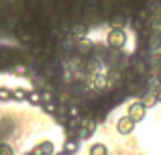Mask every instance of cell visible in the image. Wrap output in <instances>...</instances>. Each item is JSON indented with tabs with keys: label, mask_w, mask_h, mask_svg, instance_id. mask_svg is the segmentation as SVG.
<instances>
[{
	"label": "cell",
	"mask_w": 161,
	"mask_h": 155,
	"mask_svg": "<svg viewBox=\"0 0 161 155\" xmlns=\"http://www.w3.org/2000/svg\"><path fill=\"white\" fill-rule=\"evenodd\" d=\"M108 45L110 47H122V45L126 43V33H125V29H120V27H114V29H110L108 31Z\"/></svg>",
	"instance_id": "cell-1"
},
{
	"label": "cell",
	"mask_w": 161,
	"mask_h": 155,
	"mask_svg": "<svg viewBox=\"0 0 161 155\" xmlns=\"http://www.w3.org/2000/svg\"><path fill=\"white\" fill-rule=\"evenodd\" d=\"M126 116H130L135 123H141V120L147 116V108L143 106L141 100H139V102H133V104L129 106V112H126Z\"/></svg>",
	"instance_id": "cell-2"
},
{
	"label": "cell",
	"mask_w": 161,
	"mask_h": 155,
	"mask_svg": "<svg viewBox=\"0 0 161 155\" xmlns=\"http://www.w3.org/2000/svg\"><path fill=\"white\" fill-rule=\"evenodd\" d=\"M135 120L130 119V116H120L118 119V123H116V131L120 133V135H130V133L135 131Z\"/></svg>",
	"instance_id": "cell-3"
},
{
	"label": "cell",
	"mask_w": 161,
	"mask_h": 155,
	"mask_svg": "<svg viewBox=\"0 0 161 155\" xmlns=\"http://www.w3.org/2000/svg\"><path fill=\"white\" fill-rule=\"evenodd\" d=\"M33 155H53V143L51 141H43L33 149Z\"/></svg>",
	"instance_id": "cell-4"
},
{
	"label": "cell",
	"mask_w": 161,
	"mask_h": 155,
	"mask_svg": "<svg viewBox=\"0 0 161 155\" xmlns=\"http://www.w3.org/2000/svg\"><path fill=\"white\" fill-rule=\"evenodd\" d=\"M143 106L145 108H153L155 104H157V96H155V90H151V92H147V94H143Z\"/></svg>",
	"instance_id": "cell-5"
},
{
	"label": "cell",
	"mask_w": 161,
	"mask_h": 155,
	"mask_svg": "<svg viewBox=\"0 0 161 155\" xmlns=\"http://www.w3.org/2000/svg\"><path fill=\"white\" fill-rule=\"evenodd\" d=\"M78 149H80V143L75 139H67L65 143H63V151H65L67 155H74V153H78Z\"/></svg>",
	"instance_id": "cell-6"
},
{
	"label": "cell",
	"mask_w": 161,
	"mask_h": 155,
	"mask_svg": "<svg viewBox=\"0 0 161 155\" xmlns=\"http://www.w3.org/2000/svg\"><path fill=\"white\" fill-rule=\"evenodd\" d=\"M88 155H108V147L104 143H94V145H90Z\"/></svg>",
	"instance_id": "cell-7"
},
{
	"label": "cell",
	"mask_w": 161,
	"mask_h": 155,
	"mask_svg": "<svg viewBox=\"0 0 161 155\" xmlns=\"http://www.w3.org/2000/svg\"><path fill=\"white\" fill-rule=\"evenodd\" d=\"M27 100L33 104V106H39V104L43 102V98H41V92H39V90H31V92H27Z\"/></svg>",
	"instance_id": "cell-8"
},
{
	"label": "cell",
	"mask_w": 161,
	"mask_h": 155,
	"mask_svg": "<svg viewBox=\"0 0 161 155\" xmlns=\"http://www.w3.org/2000/svg\"><path fill=\"white\" fill-rule=\"evenodd\" d=\"M10 96H12V100H16V102H23V100H27V90L16 88V90H10Z\"/></svg>",
	"instance_id": "cell-9"
},
{
	"label": "cell",
	"mask_w": 161,
	"mask_h": 155,
	"mask_svg": "<svg viewBox=\"0 0 161 155\" xmlns=\"http://www.w3.org/2000/svg\"><path fill=\"white\" fill-rule=\"evenodd\" d=\"M43 104V108H45V112L47 114H55V110H57V104L53 102V100H49V102H41Z\"/></svg>",
	"instance_id": "cell-10"
},
{
	"label": "cell",
	"mask_w": 161,
	"mask_h": 155,
	"mask_svg": "<svg viewBox=\"0 0 161 155\" xmlns=\"http://www.w3.org/2000/svg\"><path fill=\"white\" fill-rule=\"evenodd\" d=\"M8 100H12L10 90L8 88H0V102H8Z\"/></svg>",
	"instance_id": "cell-11"
},
{
	"label": "cell",
	"mask_w": 161,
	"mask_h": 155,
	"mask_svg": "<svg viewBox=\"0 0 161 155\" xmlns=\"http://www.w3.org/2000/svg\"><path fill=\"white\" fill-rule=\"evenodd\" d=\"M78 49H80L82 53H90V51H92V43H88V41H80Z\"/></svg>",
	"instance_id": "cell-12"
},
{
	"label": "cell",
	"mask_w": 161,
	"mask_h": 155,
	"mask_svg": "<svg viewBox=\"0 0 161 155\" xmlns=\"http://www.w3.org/2000/svg\"><path fill=\"white\" fill-rule=\"evenodd\" d=\"M0 155H14V151H12V147H10V145L0 143Z\"/></svg>",
	"instance_id": "cell-13"
},
{
	"label": "cell",
	"mask_w": 161,
	"mask_h": 155,
	"mask_svg": "<svg viewBox=\"0 0 161 155\" xmlns=\"http://www.w3.org/2000/svg\"><path fill=\"white\" fill-rule=\"evenodd\" d=\"M84 35H86V27H84V25L74 27V37H84Z\"/></svg>",
	"instance_id": "cell-14"
},
{
	"label": "cell",
	"mask_w": 161,
	"mask_h": 155,
	"mask_svg": "<svg viewBox=\"0 0 161 155\" xmlns=\"http://www.w3.org/2000/svg\"><path fill=\"white\" fill-rule=\"evenodd\" d=\"M155 96H157V102H161V84L157 86V90H155Z\"/></svg>",
	"instance_id": "cell-15"
},
{
	"label": "cell",
	"mask_w": 161,
	"mask_h": 155,
	"mask_svg": "<svg viewBox=\"0 0 161 155\" xmlns=\"http://www.w3.org/2000/svg\"><path fill=\"white\" fill-rule=\"evenodd\" d=\"M57 155H67V153H65V151H61V153H57Z\"/></svg>",
	"instance_id": "cell-16"
},
{
	"label": "cell",
	"mask_w": 161,
	"mask_h": 155,
	"mask_svg": "<svg viewBox=\"0 0 161 155\" xmlns=\"http://www.w3.org/2000/svg\"><path fill=\"white\" fill-rule=\"evenodd\" d=\"M27 155H33V153H27Z\"/></svg>",
	"instance_id": "cell-17"
}]
</instances>
